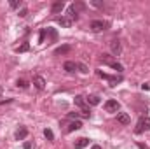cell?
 I'll list each match as a JSON object with an SVG mask.
<instances>
[{"label":"cell","instance_id":"cell-10","mask_svg":"<svg viewBox=\"0 0 150 149\" xmlns=\"http://www.w3.org/2000/svg\"><path fill=\"white\" fill-rule=\"evenodd\" d=\"M89 146V139H86V137H80V139H77V142H75V149H84Z\"/></svg>","mask_w":150,"mask_h":149},{"label":"cell","instance_id":"cell-13","mask_svg":"<svg viewBox=\"0 0 150 149\" xmlns=\"http://www.w3.org/2000/svg\"><path fill=\"white\" fill-rule=\"evenodd\" d=\"M70 51H72V46H59L54 53H56V54H67V53H70Z\"/></svg>","mask_w":150,"mask_h":149},{"label":"cell","instance_id":"cell-5","mask_svg":"<svg viewBox=\"0 0 150 149\" xmlns=\"http://www.w3.org/2000/svg\"><path fill=\"white\" fill-rule=\"evenodd\" d=\"M58 23H59L63 28H70V27L74 25V19H72L70 16H61V18H58Z\"/></svg>","mask_w":150,"mask_h":149},{"label":"cell","instance_id":"cell-22","mask_svg":"<svg viewBox=\"0 0 150 149\" xmlns=\"http://www.w3.org/2000/svg\"><path fill=\"white\" fill-rule=\"evenodd\" d=\"M19 5H21V0H11V7L12 9H18Z\"/></svg>","mask_w":150,"mask_h":149},{"label":"cell","instance_id":"cell-9","mask_svg":"<svg viewBox=\"0 0 150 149\" xmlns=\"http://www.w3.org/2000/svg\"><path fill=\"white\" fill-rule=\"evenodd\" d=\"M26 137H28V130H26V128L21 126V128L16 130V140H25Z\"/></svg>","mask_w":150,"mask_h":149},{"label":"cell","instance_id":"cell-14","mask_svg":"<svg viewBox=\"0 0 150 149\" xmlns=\"http://www.w3.org/2000/svg\"><path fill=\"white\" fill-rule=\"evenodd\" d=\"M79 128H82V123H80V121H72V123L68 125L67 132H75V130H79Z\"/></svg>","mask_w":150,"mask_h":149},{"label":"cell","instance_id":"cell-2","mask_svg":"<svg viewBox=\"0 0 150 149\" xmlns=\"http://www.w3.org/2000/svg\"><path fill=\"white\" fill-rule=\"evenodd\" d=\"M89 28H91L93 32H103V30L108 28V23H107V21H101V19H94V21H91Z\"/></svg>","mask_w":150,"mask_h":149},{"label":"cell","instance_id":"cell-19","mask_svg":"<svg viewBox=\"0 0 150 149\" xmlns=\"http://www.w3.org/2000/svg\"><path fill=\"white\" fill-rule=\"evenodd\" d=\"M16 86H18V88H23V90H25V88H28V81H25V79H18Z\"/></svg>","mask_w":150,"mask_h":149},{"label":"cell","instance_id":"cell-28","mask_svg":"<svg viewBox=\"0 0 150 149\" xmlns=\"http://www.w3.org/2000/svg\"><path fill=\"white\" fill-rule=\"evenodd\" d=\"M91 149H101V146H98V144H94V146H93Z\"/></svg>","mask_w":150,"mask_h":149},{"label":"cell","instance_id":"cell-18","mask_svg":"<svg viewBox=\"0 0 150 149\" xmlns=\"http://www.w3.org/2000/svg\"><path fill=\"white\" fill-rule=\"evenodd\" d=\"M77 69H79L82 74H87V72H89V69H87V65H86V63H77Z\"/></svg>","mask_w":150,"mask_h":149},{"label":"cell","instance_id":"cell-23","mask_svg":"<svg viewBox=\"0 0 150 149\" xmlns=\"http://www.w3.org/2000/svg\"><path fill=\"white\" fill-rule=\"evenodd\" d=\"M23 149H35V146H33V142H30V140H26V142L23 144Z\"/></svg>","mask_w":150,"mask_h":149},{"label":"cell","instance_id":"cell-17","mask_svg":"<svg viewBox=\"0 0 150 149\" xmlns=\"http://www.w3.org/2000/svg\"><path fill=\"white\" fill-rule=\"evenodd\" d=\"M44 135H45V139H47V140H54V133H52V130L45 128V130H44Z\"/></svg>","mask_w":150,"mask_h":149},{"label":"cell","instance_id":"cell-8","mask_svg":"<svg viewBox=\"0 0 150 149\" xmlns=\"http://www.w3.org/2000/svg\"><path fill=\"white\" fill-rule=\"evenodd\" d=\"M33 86L42 91V90L45 88V79H44L42 75H35V77H33Z\"/></svg>","mask_w":150,"mask_h":149},{"label":"cell","instance_id":"cell-1","mask_svg":"<svg viewBox=\"0 0 150 149\" xmlns=\"http://www.w3.org/2000/svg\"><path fill=\"white\" fill-rule=\"evenodd\" d=\"M84 9H86V4H84V2H75V4H72V5L68 7L70 18H72V19H77V14H79L80 11H84Z\"/></svg>","mask_w":150,"mask_h":149},{"label":"cell","instance_id":"cell-3","mask_svg":"<svg viewBox=\"0 0 150 149\" xmlns=\"http://www.w3.org/2000/svg\"><path fill=\"white\" fill-rule=\"evenodd\" d=\"M145 130H150V117H142L136 126V133H142Z\"/></svg>","mask_w":150,"mask_h":149},{"label":"cell","instance_id":"cell-11","mask_svg":"<svg viewBox=\"0 0 150 149\" xmlns=\"http://www.w3.org/2000/svg\"><path fill=\"white\" fill-rule=\"evenodd\" d=\"M63 69L68 72V74H74L75 69H77V63L75 62H65V65H63Z\"/></svg>","mask_w":150,"mask_h":149},{"label":"cell","instance_id":"cell-25","mask_svg":"<svg viewBox=\"0 0 150 149\" xmlns=\"http://www.w3.org/2000/svg\"><path fill=\"white\" fill-rule=\"evenodd\" d=\"M68 116H70V117H75V119H77V117H79V116H80V112H70V114H68Z\"/></svg>","mask_w":150,"mask_h":149},{"label":"cell","instance_id":"cell-26","mask_svg":"<svg viewBox=\"0 0 150 149\" xmlns=\"http://www.w3.org/2000/svg\"><path fill=\"white\" fill-rule=\"evenodd\" d=\"M45 34H47L45 30H44V32H40V42H44V39H45Z\"/></svg>","mask_w":150,"mask_h":149},{"label":"cell","instance_id":"cell-12","mask_svg":"<svg viewBox=\"0 0 150 149\" xmlns=\"http://www.w3.org/2000/svg\"><path fill=\"white\" fill-rule=\"evenodd\" d=\"M110 49L113 54H120V42L119 40H112L110 42Z\"/></svg>","mask_w":150,"mask_h":149},{"label":"cell","instance_id":"cell-7","mask_svg":"<svg viewBox=\"0 0 150 149\" xmlns=\"http://www.w3.org/2000/svg\"><path fill=\"white\" fill-rule=\"evenodd\" d=\"M117 121L120 125H129L131 123V117H129L127 112H117Z\"/></svg>","mask_w":150,"mask_h":149},{"label":"cell","instance_id":"cell-29","mask_svg":"<svg viewBox=\"0 0 150 149\" xmlns=\"http://www.w3.org/2000/svg\"><path fill=\"white\" fill-rule=\"evenodd\" d=\"M0 95H2V86H0Z\"/></svg>","mask_w":150,"mask_h":149},{"label":"cell","instance_id":"cell-24","mask_svg":"<svg viewBox=\"0 0 150 149\" xmlns=\"http://www.w3.org/2000/svg\"><path fill=\"white\" fill-rule=\"evenodd\" d=\"M25 16H28V9H21L19 11V18H25Z\"/></svg>","mask_w":150,"mask_h":149},{"label":"cell","instance_id":"cell-27","mask_svg":"<svg viewBox=\"0 0 150 149\" xmlns=\"http://www.w3.org/2000/svg\"><path fill=\"white\" fill-rule=\"evenodd\" d=\"M138 148H140V149H149L147 146H145V144H138Z\"/></svg>","mask_w":150,"mask_h":149},{"label":"cell","instance_id":"cell-21","mask_svg":"<svg viewBox=\"0 0 150 149\" xmlns=\"http://www.w3.org/2000/svg\"><path fill=\"white\" fill-rule=\"evenodd\" d=\"M47 34L51 35L52 40H56V39H58V34H56V30H54V28H47Z\"/></svg>","mask_w":150,"mask_h":149},{"label":"cell","instance_id":"cell-16","mask_svg":"<svg viewBox=\"0 0 150 149\" xmlns=\"http://www.w3.org/2000/svg\"><path fill=\"white\" fill-rule=\"evenodd\" d=\"M87 102H89L91 105H98V104H100V97H98V95H91V97L87 98Z\"/></svg>","mask_w":150,"mask_h":149},{"label":"cell","instance_id":"cell-4","mask_svg":"<svg viewBox=\"0 0 150 149\" xmlns=\"http://www.w3.org/2000/svg\"><path fill=\"white\" fill-rule=\"evenodd\" d=\"M119 107H120V105H119L117 100H107V102H105V111L107 112H117Z\"/></svg>","mask_w":150,"mask_h":149},{"label":"cell","instance_id":"cell-20","mask_svg":"<svg viewBox=\"0 0 150 149\" xmlns=\"http://www.w3.org/2000/svg\"><path fill=\"white\" fill-rule=\"evenodd\" d=\"M110 67H112L113 70H117V72H122V70H124V69H122V65H120L119 62H113V63L110 65Z\"/></svg>","mask_w":150,"mask_h":149},{"label":"cell","instance_id":"cell-6","mask_svg":"<svg viewBox=\"0 0 150 149\" xmlns=\"http://www.w3.org/2000/svg\"><path fill=\"white\" fill-rule=\"evenodd\" d=\"M63 9H65V2H61V0H56V2L52 4V7H51V12H52V14H59Z\"/></svg>","mask_w":150,"mask_h":149},{"label":"cell","instance_id":"cell-15","mask_svg":"<svg viewBox=\"0 0 150 149\" xmlns=\"http://www.w3.org/2000/svg\"><path fill=\"white\" fill-rule=\"evenodd\" d=\"M28 49H30V44H28V42H23L21 46L16 47V53H26Z\"/></svg>","mask_w":150,"mask_h":149}]
</instances>
